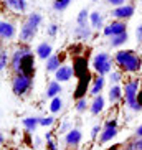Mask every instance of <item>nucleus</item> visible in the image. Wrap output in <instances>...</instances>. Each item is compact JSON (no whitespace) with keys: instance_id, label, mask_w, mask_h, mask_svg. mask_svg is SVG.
<instances>
[{"instance_id":"1","label":"nucleus","mask_w":142,"mask_h":150,"mask_svg":"<svg viewBox=\"0 0 142 150\" xmlns=\"http://www.w3.org/2000/svg\"><path fill=\"white\" fill-rule=\"evenodd\" d=\"M10 64H12V69H13L17 74L22 73V74L30 76V78H31V74H35V59H33V53H31L28 48L17 50V51L12 54Z\"/></svg>"},{"instance_id":"2","label":"nucleus","mask_w":142,"mask_h":150,"mask_svg":"<svg viewBox=\"0 0 142 150\" xmlns=\"http://www.w3.org/2000/svg\"><path fill=\"white\" fill-rule=\"evenodd\" d=\"M116 64H119L126 73H137L142 66V58L132 50H121L114 54Z\"/></svg>"},{"instance_id":"3","label":"nucleus","mask_w":142,"mask_h":150,"mask_svg":"<svg viewBox=\"0 0 142 150\" xmlns=\"http://www.w3.org/2000/svg\"><path fill=\"white\" fill-rule=\"evenodd\" d=\"M114 63H116L114 58L109 53L99 51V53L94 54L93 61H91V66H93V69L96 71L99 76H104V74H109L112 71V64H114Z\"/></svg>"},{"instance_id":"4","label":"nucleus","mask_w":142,"mask_h":150,"mask_svg":"<svg viewBox=\"0 0 142 150\" xmlns=\"http://www.w3.org/2000/svg\"><path fill=\"white\" fill-rule=\"evenodd\" d=\"M139 81H129L124 86V99L126 106L131 110H141L142 107L139 106Z\"/></svg>"},{"instance_id":"5","label":"nucleus","mask_w":142,"mask_h":150,"mask_svg":"<svg viewBox=\"0 0 142 150\" xmlns=\"http://www.w3.org/2000/svg\"><path fill=\"white\" fill-rule=\"evenodd\" d=\"M31 84H33V79H31L30 76L18 73V74H15L13 79H12V91L17 96H23L27 91L31 89Z\"/></svg>"},{"instance_id":"6","label":"nucleus","mask_w":142,"mask_h":150,"mask_svg":"<svg viewBox=\"0 0 142 150\" xmlns=\"http://www.w3.org/2000/svg\"><path fill=\"white\" fill-rule=\"evenodd\" d=\"M116 135H117V122H116L114 119L106 120L104 125H102V132H101V135H99V142H101V144H106V142L112 140Z\"/></svg>"},{"instance_id":"7","label":"nucleus","mask_w":142,"mask_h":150,"mask_svg":"<svg viewBox=\"0 0 142 150\" xmlns=\"http://www.w3.org/2000/svg\"><path fill=\"white\" fill-rule=\"evenodd\" d=\"M102 33H104V36H107V38H112V36L127 33V27H126L124 22L116 20V22H111L109 25H106V27H104V30H102Z\"/></svg>"},{"instance_id":"8","label":"nucleus","mask_w":142,"mask_h":150,"mask_svg":"<svg viewBox=\"0 0 142 150\" xmlns=\"http://www.w3.org/2000/svg\"><path fill=\"white\" fill-rule=\"evenodd\" d=\"M134 12H136V8H134V5L131 4H126L122 5V7H116V8H112L111 15L116 18V20H127V18H131L134 15Z\"/></svg>"},{"instance_id":"9","label":"nucleus","mask_w":142,"mask_h":150,"mask_svg":"<svg viewBox=\"0 0 142 150\" xmlns=\"http://www.w3.org/2000/svg\"><path fill=\"white\" fill-rule=\"evenodd\" d=\"M75 74H76L75 66H70V64H61V68L55 73V79H56L58 83H66V81H70Z\"/></svg>"},{"instance_id":"10","label":"nucleus","mask_w":142,"mask_h":150,"mask_svg":"<svg viewBox=\"0 0 142 150\" xmlns=\"http://www.w3.org/2000/svg\"><path fill=\"white\" fill-rule=\"evenodd\" d=\"M36 31H38V28L31 27L28 22H25L22 25V28H20V33H18V38H20V41H23V43H30V41H33V38H35Z\"/></svg>"},{"instance_id":"11","label":"nucleus","mask_w":142,"mask_h":150,"mask_svg":"<svg viewBox=\"0 0 142 150\" xmlns=\"http://www.w3.org/2000/svg\"><path fill=\"white\" fill-rule=\"evenodd\" d=\"M15 33H17L15 27L10 22H5V20L0 22V38L2 40H12L15 36Z\"/></svg>"},{"instance_id":"12","label":"nucleus","mask_w":142,"mask_h":150,"mask_svg":"<svg viewBox=\"0 0 142 150\" xmlns=\"http://www.w3.org/2000/svg\"><path fill=\"white\" fill-rule=\"evenodd\" d=\"M81 140H83V134H81L80 129H71L70 132L65 135V142H66V145H70V147L78 145Z\"/></svg>"},{"instance_id":"13","label":"nucleus","mask_w":142,"mask_h":150,"mask_svg":"<svg viewBox=\"0 0 142 150\" xmlns=\"http://www.w3.org/2000/svg\"><path fill=\"white\" fill-rule=\"evenodd\" d=\"M4 4L7 5V8L17 13H23L27 10V0H4Z\"/></svg>"},{"instance_id":"14","label":"nucleus","mask_w":142,"mask_h":150,"mask_svg":"<svg viewBox=\"0 0 142 150\" xmlns=\"http://www.w3.org/2000/svg\"><path fill=\"white\" fill-rule=\"evenodd\" d=\"M89 23H91V28L94 30H104V17H102L101 12H91L89 15Z\"/></svg>"},{"instance_id":"15","label":"nucleus","mask_w":142,"mask_h":150,"mask_svg":"<svg viewBox=\"0 0 142 150\" xmlns=\"http://www.w3.org/2000/svg\"><path fill=\"white\" fill-rule=\"evenodd\" d=\"M36 56L40 58V59H48V58L53 56V48H51V45L43 41L36 46Z\"/></svg>"},{"instance_id":"16","label":"nucleus","mask_w":142,"mask_h":150,"mask_svg":"<svg viewBox=\"0 0 142 150\" xmlns=\"http://www.w3.org/2000/svg\"><path fill=\"white\" fill-rule=\"evenodd\" d=\"M104 104H106V99H104V96H96L93 99V104L89 106V110H91V114L93 115H99L104 110Z\"/></svg>"},{"instance_id":"17","label":"nucleus","mask_w":142,"mask_h":150,"mask_svg":"<svg viewBox=\"0 0 142 150\" xmlns=\"http://www.w3.org/2000/svg\"><path fill=\"white\" fill-rule=\"evenodd\" d=\"M73 35L78 40H89L93 31H91V27H88V25H76V28L73 30Z\"/></svg>"},{"instance_id":"18","label":"nucleus","mask_w":142,"mask_h":150,"mask_svg":"<svg viewBox=\"0 0 142 150\" xmlns=\"http://www.w3.org/2000/svg\"><path fill=\"white\" fill-rule=\"evenodd\" d=\"M122 96H124V88H121L119 84L111 86V89H109V101H111V104H117L122 99Z\"/></svg>"},{"instance_id":"19","label":"nucleus","mask_w":142,"mask_h":150,"mask_svg":"<svg viewBox=\"0 0 142 150\" xmlns=\"http://www.w3.org/2000/svg\"><path fill=\"white\" fill-rule=\"evenodd\" d=\"M104 84H106V78L104 76H98L96 79L93 81V86H91V89H89V94L93 97L99 96L102 91V88H104Z\"/></svg>"},{"instance_id":"20","label":"nucleus","mask_w":142,"mask_h":150,"mask_svg":"<svg viewBox=\"0 0 142 150\" xmlns=\"http://www.w3.org/2000/svg\"><path fill=\"white\" fill-rule=\"evenodd\" d=\"M61 91H63L61 83H58V81H50L48 86H46V97L55 99V97L60 96V93H61Z\"/></svg>"},{"instance_id":"21","label":"nucleus","mask_w":142,"mask_h":150,"mask_svg":"<svg viewBox=\"0 0 142 150\" xmlns=\"http://www.w3.org/2000/svg\"><path fill=\"white\" fill-rule=\"evenodd\" d=\"M46 71L48 73H56L60 68H61V59H60V56H56V54H53L51 58H48L46 59Z\"/></svg>"},{"instance_id":"22","label":"nucleus","mask_w":142,"mask_h":150,"mask_svg":"<svg viewBox=\"0 0 142 150\" xmlns=\"http://www.w3.org/2000/svg\"><path fill=\"white\" fill-rule=\"evenodd\" d=\"M23 127L27 129V132H35L40 125V117H25L22 120Z\"/></svg>"},{"instance_id":"23","label":"nucleus","mask_w":142,"mask_h":150,"mask_svg":"<svg viewBox=\"0 0 142 150\" xmlns=\"http://www.w3.org/2000/svg\"><path fill=\"white\" fill-rule=\"evenodd\" d=\"M127 40H129V35L127 33H122V35L109 38V45H111L112 48H117V46H122L124 43H127Z\"/></svg>"},{"instance_id":"24","label":"nucleus","mask_w":142,"mask_h":150,"mask_svg":"<svg viewBox=\"0 0 142 150\" xmlns=\"http://www.w3.org/2000/svg\"><path fill=\"white\" fill-rule=\"evenodd\" d=\"M25 22H28L31 27L38 28L41 25V22H43V17H41L38 12H31V13H28V17H27V20H25Z\"/></svg>"},{"instance_id":"25","label":"nucleus","mask_w":142,"mask_h":150,"mask_svg":"<svg viewBox=\"0 0 142 150\" xmlns=\"http://www.w3.org/2000/svg\"><path fill=\"white\" fill-rule=\"evenodd\" d=\"M70 4H71V0H53L51 7H53L55 12H63V10H66L70 7Z\"/></svg>"},{"instance_id":"26","label":"nucleus","mask_w":142,"mask_h":150,"mask_svg":"<svg viewBox=\"0 0 142 150\" xmlns=\"http://www.w3.org/2000/svg\"><path fill=\"white\" fill-rule=\"evenodd\" d=\"M63 109V99L60 96L55 97V99H51V102H50V110L53 112V114H58L60 110Z\"/></svg>"},{"instance_id":"27","label":"nucleus","mask_w":142,"mask_h":150,"mask_svg":"<svg viewBox=\"0 0 142 150\" xmlns=\"http://www.w3.org/2000/svg\"><path fill=\"white\" fill-rule=\"evenodd\" d=\"M89 12L86 8H83L80 12V13H78V17H76V23H78V25H88V20H89Z\"/></svg>"},{"instance_id":"28","label":"nucleus","mask_w":142,"mask_h":150,"mask_svg":"<svg viewBox=\"0 0 142 150\" xmlns=\"http://www.w3.org/2000/svg\"><path fill=\"white\" fill-rule=\"evenodd\" d=\"M122 79V73L121 71H116L112 69L111 73H109V83H111V86H116V84H119V81Z\"/></svg>"},{"instance_id":"29","label":"nucleus","mask_w":142,"mask_h":150,"mask_svg":"<svg viewBox=\"0 0 142 150\" xmlns=\"http://www.w3.org/2000/svg\"><path fill=\"white\" fill-rule=\"evenodd\" d=\"M88 99H86V97H81V99H78V101H76V106H75V109H76V112H84L86 109H88Z\"/></svg>"},{"instance_id":"30","label":"nucleus","mask_w":142,"mask_h":150,"mask_svg":"<svg viewBox=\"0 0 142 150\" xmlns=\"http://www.w3.org/2000/svg\"><path fill=\"white\" fill-rule=\"evenodd\" d=\"M9 61H10V58H9V54H7V51L2 50V53H0V69L5 71V68H7V64H9Z\"/></svg>"},{"instance_id":"31","label":"nucleus","mask_w":142,"mask_h":150,"mask_svg":"<svg viewBox=\"0 0 142 150\" xmlns=\"http://www.w3.org/2000/svg\"><path fill=\"white\" fill-rule=\"evenodd\" d=\"M55 124V117L48 115V117H40V125L41 127H51Z\"/></svg>"},{"instance_id":"32","label":"nucleus","mask_w":142,"mask_h":150,"mask_svg":"<svg viewBox=\"0 0 142 150\" xmlns=\"http://www.w3.org/2000/svg\"><path fill=\"white\" fill-rule=\"evenodd\" d=\"M71 129H73V127H71L70 120H65V122H63V125L60 127V130H58V132H60V134H68V132L71 130Z\"/></svg>"},{"instance_id":"33","label":"nucleus","mask_w":142,"mask_h":150,"mask_svg":"<svg viewBox=\"0 0 142 150\" xmlns=\"http://www.w3.org/2000/svg\"><path fill=\"white\" fill-rule=\"evenodd\" d=\"M58 25L56 23H51V25H50L48 27V30H46V33H48V36H56V33H58Z\"/></svg>"},{"instance_id":"34","label":"nucleus","mask_w":142,"mask_h":150,"mask_svg":"<svg viewBox=\"0 0 142 150\" xmlns=\"http://www.w3.org/2000/svg\"><path fill=\"white\" fill-rule=\"evenodd\" d=\"M99 132H102V125H99V124H96V125H94V127L91 129V137H93V139H96Z\"/></svg>"},{"instance_id":"35","label":"nucleus","mask_w":142,"mask_h":150,"mask_svg":"<svg viewBox=\"0 0 142 150\" xmlns=\"http://www.w3.org/2000/svg\"><path fill=\"white\" fill-rule=\"evenodd\" d=\"M109 5H114V8L116 7H122V5H126V0H106Z\"/></svg>"},{"instance_id":"36","label":"nucleus","mask_w":142,"mask_h":150,"mask_svg":"<svg viewBox=\"0 0 142 150\" xmlns=\"http://www.w3.org/2000/svg\"><path fill=\"white\" fill-rule=\"evenodd\" d=\"M136 40H137V43H142V23L136 28Z\"/></svg>"},{"instance_id":"37","label":"nucleus","mask_w":142,"mask_h":150,"mask_svg":"<svg viewBox=\"0 0 142 150\" xmlns=\"http://www.w3.org/2000/svg\"><path fill=\"white\" fill-rule=\"evenodd\" d=\"M46 150H60V149H58L55 140H50V142H46Z\"/></svg>"},{"instance_id":"38","label":"nucleus","mask_w":142,"mask_h":150,"mask_svg":"<svg viewBox=\"0 0 142 150\" xmlns=\"http://www.w3.org/2000/svg\"><path fill=\"white\" fill-rule=\"evenodd\" d=\"M134 150H142V139H137L134 142Z\"/></svg>"},{"instance_id":"39","label":"nucleus","mask_w":142,"mask_h":150,"mask_svg":"<svg viewBox=\"0 0 142 150\" xmlns=\"http://www.w3.org/2000/svg\"><path fill=\"white\" fill-rule=\"evenodd\" d=\"M136 137H137V139H142V124L136 129Z\"/></svg>"},{"instance_id":"40","label":"nucleus","mask_w":142,"mask_h":150,"mask_svg":"<svg viewBox=\"0 0 142 150\" xmlns=\"http://www.w3.org/2000/svg\"><path fill=\"white\" fill-rule=\"evenodd\" d=\"M45 140H46V142L53 140V134H51V132H46V134H45Z\"/></svg>"},{"instance_id":"41","label":"nucleus","mask_w":142,"mask_h":150,"mask_svg":"<svg viewBox=\"0 0 142 150\" xmlns=\"http://www.w3.org/2000/svg\"><path fill=\"white\" fill-rule=\"evenodd\" d=\"M121 150H134V142H132V144H129L126 149H121Z\"/></svg>"},{"instance_id":"42","label":"nucleus","mask_w":142,"mask_h":150,"mask_svg":"<svg viewBox=\"0 0 142 150\" xmlns=\"http://www.w3.org/2000/svg\"><path fill=\"white\" fill-rule=\"evenodd\" d=\"M40 145H41V139L36 137V139H35V147H40Z\"/></svg>"},{"instance_id":"43","label":"nucleus","mask_w":142,"mask_h":150,"mask_svg":"<svg viewBox=\"0 0 142 150\" xmlns=\"http://www.w3.org/2000/svg\"><path fill=\"white\" fill-rule=\"evenodd\" d=\"M137 101H139V106L142 107V91L139 93V97H137Z\"/></svg>"},{"instance_id":"44","label":"nucleus","mask_w":142,"mask_h":150,"mask_svg":"<svg viewBox=\"0 0 142 150\" xmlns=\"http://www.w3.org/2000/svg\"><path fill=\"white\" fill-rule=\"evenodd\" d=\"M93 2H98V0H93Z\"/></svg>"}]
</instances>
